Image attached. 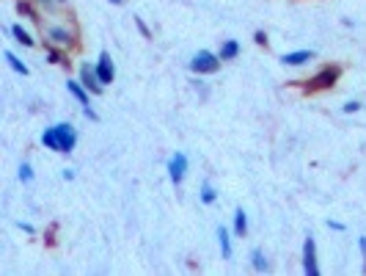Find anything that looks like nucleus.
<instances>
[{"label": "nucleus", "mask_w": 366, "mask_h": 276, "mask_svg": "<svg viewBox=\"0 0 366 276\" xmlns=\"http://www.w3.org/2000/svg\"><path fill=\"white\" fill-rule=\"evenodd\" d=\"M339 78H341V67H339V64H325V67H320L309 80H303V88H306V94L330 91V88L339 83Z\"/></svg>", "instance_id": "obj_1"}, {"label": "nucleus", "mask_w": 366, "mask_h": 276, "mask_svg": "<svg viewBox=\"0 0 366 276\" xmlns=\"http://www.w3.org/2000/svg\"><path fill=\"white\" fill-rule=\"evenodd\" d=\"M220 55L212 50H198L193 58H190V72L193 75H215L220 70Z\"/></svg>", "instance_id": "obj_2"}, {"label": "nucleus", "mask_w": 366, "mask_h": 276, "mask_svg": "<svg viewBox=\"0 0 366 276\" xmlns=\"http://www.w3.org/2000/svg\"><path fill=\"white\" fill-rule=\"evenodd\" d=\"M44 44H55V47L69 53L72 47H77V34L72 28H67V25H50L44 31Z\"/></svg>", "instance_id": "obj_3"}, {"label": "nucleus", "mask_w": 366, "mask_h": 276, "mask_svg": "<svg viewBox=\"0 0 366 276\" xmlns=\"http://www.w3.org/2000/svg\"><path fill=\"white\" fill-rule=\"evenodd\" d=\"M53 127H55V138H58V155L74 152V147H77V130H74V124L58 121V124H53Z\"/></svg>", "instance_id": "obj_4"}, {"label": "nucleus", "mask_w": 366, "mask_h": 276, "mask_svg": "<svg viewBox=\"0 0 366 276\" xmlns=\"http://www.w3.org/2000/svg\"><path fill=\"white\" fill-rule=\"evenodd\" d=\"M77 80L94 94V97H100L102 91H105V86H102V80H100V75H97V67L94 64H88V61H83L80 64V70H77Z\"/></svg>", "instance_id": "obj_5"}, {"label": "nucleus", "mask_w": 366, "mask_h": 276, "mask_svg": "<svg viewBox=\"0 0 366 276\" xmlns=\"http://www.w3.org/2000/svg\"><path fill=\"white\" fill-rule=\"evenodd\" d=\"M303 274L320 276V260H317V240L309 235L303 240Z\"/></svg>", "instance_id": "obj_6"}, {"label": "nucleus", "mask_w": 366, "mask_h": 276, "mask_svg": "<svg viewBox=\"0 0 366 276\" xmlns=\"http://www.w3.org/2000/svg\"><path fill=\"white\" fill-rule=\"evenodd\" d=\"M184 177H187V155L184 152H174L168 158V180L179 188L184 183Z\"/></svg>", "instance_id": "obj_7"}, {"label": "nucleus", "mask_w": 366, "mask_h": 276, "mask_svg": "<svg viewBox=\"0 0 366 276\" xmlns=\"http://www.w3.org/2000/svg\"><path fill=\"white\" fill-rule=\"evenodd\" d=\"M94 67H97V75L102 80V86H110L116 80V64H113L110 53H100V58L94 61Z\"/></svg>", "instance_id": "obj_8"}, {"label": "nucleus", "mask_w": 366, "mask_h": 276, "mask_svg": "<svg viewBox=\"0 0 366 276\" xmlns=\"http://www.w3.org/2000/svg\"><path fill=\"white\" fill-rule=\"evenodd\" d=\"M67 91L80 103V108H83V105H91V97H94V94H91L80 80H67Z\"/></svg>", "instance_id": "obj_9"}, {"label": "nucleus", "mask_w": 366, "mask_h": 276, "mask_svg": "<svg viewBox=\"0 0 366 276\" xmlns=\"http://www.w3.org/2000/svg\"><path fill=\"white\" fill-rule=\"evenodd\" d=\"M311 58H314V50H294V53H284L281 55V64H287V67H303Z\"/></svg>", "instance_id": "obj_10"}, {"label": "nucleus", "mask_w": 366, "mask_h": 276, "mask_svg": "<svg viewBox=\"0 0 366 276\" xmlns=\"http://www.w3.org/2000/svg\"><path fill=\"white\" fill-rule=\"evenodd\" d=\"M231 230H226V227H218V243H220V254H223V260H231L234 257V243H231Z\"/></svg>", "instance_id": "obj_11"}, {"label": "nucleus", "mask_w": 366, "mask_h": 276, "mask_svg": "<svg viewBox=\"0 0 366 276\" xmlns=\"http://www.w3.org/2000/svg\"><path fill=\"white\" fill-rule=\"evenodd\" d=\"M240 53H243V47H240V41H237V39H226L223 44H220V50H218L220 61H234Z\"/></svg>", "instance_id": "obj_12"}, {"label": "nucleus", "mask_w": 366, "mask_h": 276, "mask_svg": "<svg viewBox=\"0 0 366 276\" xmlns=\"http://www.w3.org/2000/svg\"><path fill=\"white\" fill-rule=\"evenodd\" d=\"M231 232H234V237L248 235V216H245V210H243V207H237V210H234V224H231Z\"/></svg>", "instance_id": "obj_13"}, {"label": "nucleus", "mask_w": 366, "mask_h": 276, "mask_svg": "<svg viewBox=\"0 0 366 276\" xmlns=\"http://www.w3.org/2000/svg\"><path fill=\"white\" fill-rule=\"evenodd\" d=\"M8 34L14 37V41H17V44H22V47H36V39H34V37H31V34H28V31L20 25V22H14V25L8 28Z\"/></svg>", "instance_id": "obj_14"}, {"label": "nucleus", "mask_w": 366, "mask_h": 276, "mask_svg": "<svg viewBox=\"0 0 366 276\" xmlns=\"http://www.w3.org/2000/svg\"><path fill=\"white\" fill-rule=\"evenodd\" d=\"M251 268H254L257 274H267V271H270V263H267V257H264L262 249H254V251H251Z\"/></svg>", "instance_id": "obj_15"}, {"label": "nucleus", "mask_w": 366, "mask_h": 276, "mask_svg": "<svg viewBox=\"0 0 366 276\" xmlns=\"http://www.w3.org/2000/svg\"><path fill=\"white\" fill-rule=\"evenodd\" d=\"M47 47V64H69L67 61V50L55 47V44H44Z\"/></svg>", "instance_id": "obj_16"}, {"label": "nucleus", "mask_w": 366, "mask_h": 276, "mask_svg": "<svg viewBox=\"0 0 366 276\" xmlns=\"http://www.w3.org/2000/svg\"><path fill=\"white\" fill-rule=\"evenodd\" d=\"M17 11L25 17V20H31V22H39V11L36 6L31 3V0H17Z\"/></svg>", "instance_id": "obj_17"}, {"label": "nucleus", "mask_w": 366, "mask_h": 276, "mask_svg": "<svg viewBox=\"0 0 366 276\" xmlns=\"http://www.w3.org/2000/svg\"><path fill=\"white\" fill-rule=\"evenodd\" d=\"M6 61H8V67H11L17 75H22V78H28V75H31V70H28V67H25V64H22V61L11 53V50H6Z\"/></svg>", "instance_id": "obj_18"}, {"label": "nucleus", "mask_w": 366, "mask_h": 276, "mask_svg": "<svg viewBox=\"0 0 366 276\" xmlns=\"http://www.w3.org/2000/svg\"><path fill=\"white\" fill-rule=\"evenodd\" d=\"M41 147L50 152H58V138H55V127H44L41 133Z\"/></svg>", "instance_id": "obj_19"}, {"label": "nucleus", "mask_w": 366, "mask_h": 276, "mask_svg": "<svg viewBox=\"0 0 366 276\" xmlns=\"http://www.w3.org/2000/svg\"><path fill=\"white\" fill-rule=\"evenodd\" d=\"M198 197H201V202H204V204H215V202H218V191L212 188V183H204Z\"/></svg>", "instance_id": "obj_20"}, {"label": "nucleus", "mask_w": 366, "mask_h": 276, "mask_svg": "<svg viewBox=\"0 0 366 276\" xmlns=\"http://www.w3.org/2000/svg\"><path fill=\"white\" fill-rule=\"evenodd\" d=\"M20 183H22V185L34 183V166H31L28 160H22V163H20Z\"/></svg>", "instance_id": "obj_21"}, {"label": "nucleus", "mask_w": 366, "mask_h": 276, "mask_svg": "<svg viewBox=\"0 0 366 276\" xmlns=\"http://www.w3.org/2000/svg\"><path fill=\"white\" fill-rule=\"evenodd\" d=\"M133 20H135V25H138V31H141V37H144V39H151V31H149V25H147V22H144L141 17H133Z\"/></svg>", "instance_id": "obj_22"}, {"label": "nucleus", "mask_w": 366, "mask_h": 276, "mask_svg": "<svg viewBox=\"0 0 366 276\" xmlns=\"http://www.w3.org/2000/svg\"><path fill=\"white\" fill-rule=\"evenodd\" d=\"M341 111H344V114H358V111H361V103L350 100V103H344V105H341Z\"/></svg>", "instance_id": "obj_23"}, {"label": "nucleus", "mask_w": 366, "mask_h": 276, "mask_svg": "<svg viewBox=\"0 0 366 276\" xmlns=\"http://www.w3.org/2000/svg\"><path fill=\"white\" fill-rule=\"evenodd\" d=\"M17 227H20V230H22L25 235H36V227H34V224H28V221H20Z\"/></svg>", "instance_id": "obj_24"}, {"label": "nucleus", "mask_w": 366, "mask_h": 276, "mask_svg": "<svg viewBox=\"0 0 366 276\" xmlns=\"http://www.w3.org/2000/svg\"><path fill=\"white\" fill-rule=\"evenodd\" d=\"M328 230H333V232H344L347 227H344L341 221H333V218H328Z\"/></svg>", "instance_id": "obj_25"}, {"label": "nucleus", "mask_w": 366, "mask_h": 276, "mask_svg": "<svg viewBox=\"0 0 366 276\" xmlns=\"http://www.w3.org/2000/svg\"><path fill=\"white\" fill-rule=\"evenodd\" d=\"M36 3L41 6V8H44V11H53V8L58 6V0H36Z\"/></svg>", "instance_id": "obj_26"}, {"label": "nucleus", "mask_w": 366, "mask_h": 276, "mask_svg": "<svg viewBox=\"0 0 366 276\" xmlns=\"http://www.w3.org/2000/svg\"><path fill=\"white\" fill-rule=\"evenodd\" d=\"M254 41H257L259 47H267V34H264V31H257V34H254Z\"/></svg>", "instance_id": "obj_27"}, {"label": "nucleus", "mask_w": 366, "mask_h": 276, "mask_svg": "<svg viewBox=\"0 0 366 276\" xmlns=\"http://www.w3.org/2000/svg\"><path fill=\"white\" fill-rule=\"evenodd\" d=\"M358 249H361V257L366 260V235L358 237Z\"/></svg>", "instance_id": "obj_28"}, {"label": "nucleus", "mask_w": 366, "mask_h": 276, "mask_svg": "<svg viewBox=\"0 0 366 276\" xmlns=\"http://www.w3.org/2000/svg\"><path fill=\"white\" fill-rule=\"evenodd\" d=\"M64 180H74V169H64Z\"/></svg>", "instance_id": "obj_29"}, {"label": "nucleus", "mask_w": 366, "mask_h": 276, "mask_svg": "<svg viewBox=\"0 0 366 276\" xmlns=\"http://www.w3.org/2000/svg\"><path fill=\"white\" fill-rule=\"evenodd\" d=\"M108 3H113V6H124L127 0H108Z\"/></svg>", "instance_id": "obj_30"}, {"label": "nucleus", "mask_w": 366, "mask_h": 276, "mask_svg": "<svg viewBox=\"0 0 366 276\" xmlns=\"http://www.w3.org/2000/svg\"><path fill=\"white\" fill-rule=\"evenodd\" d=\"M58 3H67V0H58Z\"/></svg>", "instance_id": "obj_31"}, {"label": "nucleus", "mask_w": 366, "mask_h": 276, "mask_svg": "<svg viewBox=\"0 0 366 276\" xmlns=\"http://www.w3.org/2000/svg\"><path fill=\"white\" fill-rule=\"evenodd\" d=\"M364 274H366V268H364Z\"/></svg>", "instance_id": "obj_32"}]
</instances>
